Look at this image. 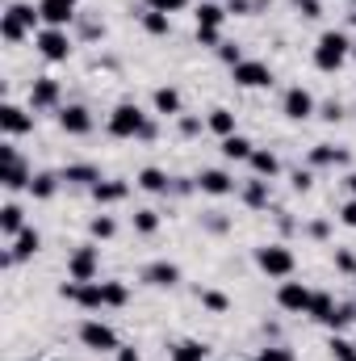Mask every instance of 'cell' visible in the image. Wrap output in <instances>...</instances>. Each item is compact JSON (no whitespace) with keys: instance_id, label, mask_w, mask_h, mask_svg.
Here are the masks:
<instances>
[{"instance_id":"obj_1","label":"cell","mask_w":356,"mask_h":361,"mask_svg":"<svg viewBox=\"0 0 356 361\" xmlns=\"http://www.w3.org/2000/svg\"><path fill=\"white\" fill-rule=\"evenodd\" d=\"M109 135H113V139H155V126L147 122V114H143L134 101H122V105L109 114Z\"/></svg>"},{"instance_id":"obj_2","label":"cell","mask_w":356,"mask_h":361,"mask_svg":"<svg viewBox=\"0 0 356 361\" xmlns=\"http://www.w3.org/2000/svg\"><path fill=\"white\" fill-rule=\"evenodd\" d=\"M42 21V13L34 8V4H25V0H13L8 8H4V17H0V38L8 42V47H17L25 34H34V25Z\"/></svg>"},{"instance_id":"obj_3","label":"cell","mask_w":356,"mask_h":361,"mask_svg":"<svg viewBox=\"0 0 356 361\" xmlns=\"http://www.w3.org/2000/svg\"><path fill=\"white\" fill-rule=\"evenodd\" d=\"M348 51H352L348 34H340V30H323L319 42H314V68H319V72H340L344 59H348Z\"/></svg>"},{"instance_id":"obj_4","label":"cell","mask_w":356,"mask_h":361,"mask_svg":"<svg viewBox=\"0 0 356 361\" xmlns=\"http://www.w3.org/2000/svg\"><path fill=\"white\" fill-rule=\"evenodd\" d=\"M256 265L268 273V277H293V269H298V261H293V252L285 248V244H260L256 248Z\"/></svg>"},{"instance_id":"obj_5","label":"cell","mask_w":356,"mask_h":361,"mask_svg":"<svg viewBox=\"0 0 356 361\" xmlns=\"http://www.w3.org/2000/svg\"><path fill=\"white\" fill-rule=\"evenodd\" d=\"M80 345L92 349V353H117L122 345H117V332L105 324V319H84L80 324Z\"/></svg>"},{"instance_id":"obj_6","label":"cell","mask_w":356,"mask_h":361,"mask_svg":"<svg viewBox=\"0 0 356 361\" xmlns=\"http://www.w3.org/2000/svg\"><path fill=\"white\" fill-rule=\"evenodd\" d=\"M310 298H314V290L306 286V281H281V290H276V307L281 311H289V315H310Z\"/></svg>"},{"instance_id":"obj_7","label":"cell","mask_w":356,"mask_h":361,"mask_svg":"<svg viewBox=\"0 0 356 361\" xmlns=\"http://www.w3.org/2000/svg\"><path fill=\"white\" fill-rule=\"evenodd\" d=\"M34 47H38V55H42V59H51V63H63V59L72 55V38H68V30H55V25L38 30Z\"/></svg>"},{"instance_id":"obj_8","label":"cell","mask_w":356,"mask_h":361,"mask_svg":"<svg viewBox=\"0 0 356 361\" xmlns=\"http://www.w3.org/2000/svg\"><path fill=\"white\" fill-rule=\"evenodd\" d=\"M96 273H101V248L80 244V248L68 257V277H72V281H96Z\"/></svg>"},{"instance_id":"obj_9","label":"cell","mask_w":356,"mask_h":361,"mask_svg":"<svg viewBox=\"0 0 356 361\" xmlns=\"http://www.w3.org/2000/svg\"><path fill=\"white\" fill-rule=\"evenodd\" d=\"M231 80H235L239 89H268V85H272V68L260 63V59H243V63L231 68Z\"/></svg>"},{"instance_id":"obj_10","label":"cell","mask_w":356,"mask_h":361,"mask_svg":"<svg viewBox=\"0 0 356 361\" xmlns=\"http://www.w3.org/2000/svg\"><path fill=\"white\" fill-rule=\"evenodd\" d=\"M42 248V235L34 231V227H21L13 240H8V252H4V265H21V261H30L34 252Z\"/></svg>"},{"instance_id":"obj_11","label":"cell","mask_w":356,"mask_h":361,"mask_svg":"<svg viewBox=\"0 0 356 361\" xmlns=\"http://www.w3.org/2000/svg\"><path fill=\"white\" fill-rule=\"evenodd\" d=\"M281 114H285L289 122H306V118L314 114V97H310V89H302V85L285 89V97H281Z\"/></svg>"},{"instance_id":"obj_12","label":"cell","mask_w":356,"mask_h":361,"mask_svg":"<svg viewBox=\"0 0 356 361\" xmlns=\"http://www.w3.org/2000/svg\"><path fill=\"white\" fill-rule=\"evenodd\" d=\"M76 4H80V0H38V13H42L46 25L68 30V25L76 21Z\"/></svg>"},{"instance_id":"obj_13","label":"cell","mask_w":356,"mask_h":361,"mask_svg":"<svg viewBox=\"0 0 356 361\" xmlns=\"http://www.w3.org/2000/svg\"><path fill=\"white\" fill-rule=\"evenodd\" d=\"M0 130H4V139L30 135V130H34V114L21 109V105H4V109H0Z\"/></svg>"},{"instance_id":"obj_14","label":"cell","mask_w":356,"mask_h":361,"mask_svg":"<svg viewBox=\"0 0 356 361\" xmlns=\"http://www.w3.org/2000/svg\"><path fill=\"white\" fill-rule=\"evenodd\" d=\"M55 105H59V80L55 76H38L30 85V109L42 114V109H55Z\"/></svg>"},{"instance_id":"obj_15","label":"cell","mask_w":356,"mask_h":361,"mask_svg":"<svg viewBox=\"0 0 356 361\" xmlns=\"http://www.w3.org/2000/svg\"><path fill=\"white\" fill-rule=\"evenodd\" d=\"M193 185H197L201 193H210V197H227V193H235V177L222 173V169H201Z\"/></svg>"},{"instance_id":"obj_16","label":"cell","mask_w":356,"mask_h":361,"mask_svg":"<svg viewBox=\"0 0 356 361\" xmlns=\"http://www.w3.org/2000/svg\"><path fill=\"white\" fill-rule=\"evenodd\" d=\"M143 281L155 286V290H172L180 281V265H172V261H151V265H143Z\"/></svg>"},{"instance_id":"obj_17","label":"cell","mask_w":356,"mask_h":361,"mask_svg":"<svg viewBox=\"0 0 356 361\" xmlns=\"http://www.w3.org/2000/svg\"><path fill=\"white\" fill-rule=\"evenodd\" d=\"M59 126H63V135H89L92 114L84 105H63V109H59Z\"/></svg>"},{"instance_id":"obj_18","label":"cell","mask_w":356,"mask_h":361,"mask_svg":"<svg viewBox=\"0 0 356 361\" xmlns=\"http://www.w3.org/2000/svg\"><path fill=\"white\" fill-rule=\"evenodd\" d=\"M222 21H227V8H222L218 0H201V4H197V30L222 34Z\"/></svg>"},{"instance_id":"obj_19","label":"cell","mask_w":356,"mask_h":361,"mask_svg":"<svg viewBox=\"0 0 356 361\" xmlns=\"http://www.w3.org/2000/svg\"><path fill=\"white\" fill-rule=\"evenodd\" d=\"M340 164H348V147H336V143L310 147V169H340Z\"/></svg>"},{"instance_id":"obj_20","label":"cell","mask_w":356,"mask_h":361,"mask_svg":"<svg viewBox=\"0 0 356 361\" xmlns=\"http://www.w3.org/2000/svg\"><path fill=\"white\" fill-rule=\"evenodd\" d=\"M30 180H34V173H30V164H25V160H17V164H4V169H0V185H4L8 193L30 189Z\"/></svg>"},{"instance_id":"obj_21","label":"cell","mask_w":356,"mask_h":361,"mask_svg":"<svg viewBox=\"0 0 356 361\" xmlns=\"http://www.w3.org/2000/svg\"><path fill=\"white\" fill-rule=\"evenodd\" d=\"M21 227H25V210H21L17 202H4V206H0V235L13 240Z\"/></svg>"},{"instance_id":"obj_22","label":"cell","mask_w":356,"mask_h":361,"mask_svg":"<svg viewBox=\"0 0 356 361\" xmlns=\"http://www.w3.org/2000/svg\"><path fill=\"white\" fill-rule=\"evenodd\" d=\"M248 164H252V173H256V177H265V180H272L276 173H281V160H276V152H268V147H256Z\"/></svg>"},{"instance_id":"obj_23","label":"cell","mask_w":356,"mask_h":361,"mask_svg":"<svg viewBox=\"0 0 356 361\" xmlns=\"http://www.w3.org/2000/svg\"><path fill=\"white\" fill-rule=\"evenodd\" d=\"M89 193L101 202V206H109V202H122V197L130 193V185H126V180H96Z\"/></svg>"},{"instance_id":"obj_24","label":"cell","mask_w":356,"mask_h":361,"mask_svg":"<svg viewBox=\"0 0 356 361\" xmlns=\"http://www.w3.org/2000/svg\"><path fill=\"white\" fill-rule=\"evenodd\" d=\"M239 197L252 206V210H265L268 206V180L265 177H252V180H243V189H239Z\"/></svg>"},{"instance_id":"obj_25","label":"cell","mask_w":356,"mask_h":361,"mask_svg":"<svg viewBox=\"0 0 356 361\" xmlns=\"http://www.w3.org/2000/svg\"><path fill=\"white\" fill-rule=\"evenodd\" d=\"M155 114H164V118H180V92L172 85H164V89H155Z\"/></svg>"},{"instance_id":"obj_26","label":"cell","mask_w":356,"mask_h":361,"mask_svg":"<svg viewBox=\"0 0 356 361\" xmlns=\"http://www.w3.org/2000/svg\"><path fill=\"white\" fill-rule=\"evenodd\" d=\"M205 126H210L214 135H222V139H231V135H239V130H235V114H231V109H222V105H218V109H210V118H205Z\"/></svg>"},{"instance_id":"obj_27","label":"cell","mask_w":356,"mask_h":361,"mask_svg":"<svg viewBox=\"0 0 356 361\" xmlns=\"http://www.w3.org/2000/svg\"><path fill=\"white\" fill-rule=\"evenodd\" d=\"M139 189H147V193H168V189H172V177H168L164 169H143V173H139Z\"/></svg>"},{"instance_id":"obj_28","label":"cell","mask_w":356,"mask_h":361,"mask_svg":"<svg viewBox=\"0 0 356 361\" xmlns=\"http://www.w3.org/2000/svg\"><path fill=\"white\" fill-rule=\"evenodd\" d=\"M168 357H172V361H205L210 353H205V345H201V341H177V345L168 349Z\"/></svg>"},{"instance_id":"obj_29","label":"cell","mask_w":356,"mask_h":361,"mask_svg":"<svg viewBox=\"0 0 356 361\" xmlns=\"http://www.w3.org/2000/svg\"><path fill=\"white\" fill-rule=\"evenodd\" d=\"M59 173H34V180H30V193L38 197V202H46V197H55V189H59Z\"/></svg>"},{"instance_id":"obj_30","label":"cell","mask_w":356,"mask_h":361,"mask_svg":"<svg viewBox=\"0 0 356 361\" xmlns=\"http://www.w3.org/2000/svg\"><path fill=\"white\" fill-rule=\"evenodd\" d=\"M59 177L68 180V185H89V189H92V185L101 180V173H96L92 164H68V169H63Z\"/></svg>"},{"instance_id":"obj_31","label":"cell","mask_w":356,"mask_h":361,"mask_svg":"<svg viewBox=\"0 0 356 361\" xmlns=\"http://www.w3.org/2000/svg\"><path fill=\"white\" fill-rule=\"evenodd\" d=\"M143 30H147L151 38H164V34H172V17H168V13L147 8V13H143Z\"/></svg>"},{"instance_id":"obj_32","label":"cell","mask_w":356,"mask_h":361,"mask_svg":"<svg viewBox=\"0 0 356 361\" xmlns=\"http://www.w3.org/2000/svg\"><path fill=\"white\" fill-rule=\"evenodd\" d=\"M336 307H340V302H336V298H331L327 290H314V298H310V319H319V324H327Z\"/></svg>"},{"instance_id":"obj_33","label":"cell","mask_w":356,"mask_h":361,"mask_svg":"<svg viewBox=\"0 0 356 361\" xmlns=\"http://www.w3.org/2000/svg\"><path fill=\"white\" fill-rule=\"evenodd\" d=\"M252 152H256V147H252L243 135H231V139H222V156H227V160H252Z\"/></svg>"},{"instance_id":"obj_34","label":"cell","mask_w":356,"mask_h":361,"mask_svg":"<svg viewBox=\"0 0 356 361\" xmlns=\"http://www.w3.org/2000/svg\"><path fill=\"white\" fill-rule=\"evenodd\" d=\"M197 298H201V307L214 311V315H227V311H231V298H227L222 290H197Z\"/></svg>"},{"instance_id":"obj_35","label":"cell","mask_w":356,"mask_h":361,"mask_svg":"<svg viewBox=\"0 0 356 361\" xmlns=\"http://www.w3.org/2000/svg\"><path fill=\"white\" fill-rule=\"evenodd\" d=\"M130 223H134L139 235H155V231H160V214H155V210H134Z\"/></svg>"},{"instance_id":"obj_36","label":"cell","mask_w":356,"mask_h":361,"mask_svg":"<svg viewBox=\"0 0 356 361\" xmlns=\"http://www.w3.org/2000/svg\"><path fill=\"white\" fill-rule=\"evenodd\" d=\"M130 302V286L126 281H105V307H126Z\"/></svg>"},{"instance_id":"obj_37","label":"cell","mask_w":356,"mask_h":361,"mask_svg":"<svg viewBox=\"0 0 356 361\" xmlns=\"http://www.w3.org/2000/svg\"><path fill=\"white\" fill-rule=\"evenodd\" d=\"M89 231H92V240H113V235H117V223H113L109 214H96L89 223Z\"/></svg>"},{"instance_id":"obj_38","label":"cell","mask_w":356,"mask_h":361,"mask_svg":"<svg viewBox=\"0 0 356 361\" xmlns=\"http://www.w3.org/2000/svg\"><path fill=\"white\" fill-rule=\"evenodd\" d=\"M327 349H331V357H336V361H356V345H352V341H344L340 332L327 341Z\"/></svg>"},{"instance_id":"obj_39","label":"cell","mask_w":356,"mask_h":361,"mask_svg":"<svg viewBox=\"0 0 356 361\" xmlns=\"http://www.w3.org/2000/svg\"><path fill=\"white\" fill-rule=\"evenodd\" d=\"M348 324H352V307H336V311H331V319H327V328H331V332H344Z\"/></svg>"},{"instance_id":"obj_40","label":"cell","mask_w":356,"mask_h":361,"mask_svg":"<svg viewBox=\"0 0 356 361\" xmlns=\"http://www.w3.org/2000/svg\"><path fill=\"white\" fill-rule=\"evenodd\" d=\"M252 361H293V353H289V349H281V345H265Z\"/></svg>"},{"instance_id":"obj_41","label":"cell","mask_w":356,"mask_h":361,"mask_svg":"<svg viewBox=\"0 0 356 361\" xmlns=\"http://www.w3.org/2000/svg\"><path fill=\"white\" fill-rule=\"evenodd\" d=\"M143 4H147V8H155V13H168V17L180 13V8H189V0H143Z\"/></svg>"},{"instance_id":"obj_42","label":"cell","mask_w":356,"mask_h":361,"mask_svg":"<svg viewBox=\"0 0 356 361\" xmlns=\"http://www.w3.org/2000/svg\"><path fill=\"white\" fill-rule=\"evenodd\" d=\"M218 59H222V63H231V68H235V63H243L239 42H222V47H218Z\"/></svg>"},{"instance_id":"obj_43","label":"cell","mask_w":356,"mask_h":361,"mask_svg":"<svg viewBox=\"0 0 356 361\" xmlns=\"http://www.w3.org/2000/svg\"><path fill=\"white\" fill-rule=\"evenodd\" d=\"M310 185H314V173H310V169H293V189H298V193H306Z\"/></svg>"},{"instance_id":"obj_44","label":"cell","mask_w":356,"mask_h":361,"mask_svg":"<svg viewBox=\"0 0 356 361\" xmlns=\"http://www.w3.org/2000/svg\"><path fill=\"white\" fill-rule=\"evenodd\" d=\"M260 8V0H231L227 4V13H239V17H248V13H256Z\"/></svg>"},{"instance_id":"obj_45","label":"cell","mask_w":356,"mask_h":361,"mask_svg":"<svg viewBox=\"0 0 356 361\" xmlns=\"http://www.w3.org/2000/svg\"><path fill=\"white\" fill-rule=\"evenodd\" d=\"M336 269H340V273H356V257L348 252V248H340V252H336Z\"/></svg>"},{"instance_id":"obj_46","label":"cell","mask_w":356,"mask_h":361,"mask_svg":"<svg viewBox=\"0 0 356 361\" xmlns=\"http://www.w3.org/2000/svg\"><path fill=\"white\" fill-rule=\"evenodd\" d=\"M293 4H298L302 17H323V4H319V0H293Z\"/></svg>"},{"instance_id":"obj_47","label":"cell","mask_w":356,"mask_h":361,"mask_svg":"<svg viewBox=\"0 0 356 361\" xmlns=\"http://www.w3.org/2000/svg\"><path fill=\"white\" fill-rule=\"evenodd\" d=\"M323 118H327V122H340V118H344V105H340V101H327V105H323Z\"/></svg>"},{"instance_id":"obj_48","label":"cell","mask_w":356,"mask_h":361,"mask_svg":"<svg viewBox=\"0 0 356 361\" xmlns=\"http://www.w3.org/2000/svg\"><path fill=\"white\" fill-rule=\"evenodd\" d=\"M340 223H344V227H356V197L344 206V210H340Z\"/></svg>"},{"instance_id":"obj_49","label":"cell","mask_w":356,"mask_h":361,"mask_svg":"<svg viewBox=\"0 0 356 361\" xmlns=\"http://www.w3.org/2000/svg\"><path fill=\"white\" fill-rule=\"evenodd\" d=\"M205 227L210 231H227V219H218V210H214V214H205Z\"/></svg>"},{"instance_id":"obj_50","label":"cell","mask_w":356,"mask_h":361,"mask_svg":"<svg viewBox=\"0 0 356 361\" xmlns=\"http://www.w3.org/2000/svg\"><path fill=\"white\" fill-rule=\"evenodd\" d=\"M180 130H184V135H197V130H201V122H197V118H180Z\"/></svg>"},{"instance_id":"obj_51","label":"cell","mask_w":356,"mask_h":361,"mask_svg":"<svg viewBox=\"0 0 356 361\" xmlns=\"http://www.w3.org/2000/svg\"><path fill=\"white\" fill-rule=\"evenodd\" d=\"M117 361H143V357H139V349H130V345H122V349H117Z\"/></svg>"},{"instance_id":"obj_52","label":"cell","mask_w":356,"mask_h":361,"mask_svg":"<svg viewBox=\"0 0 356 361\" xmlns=\"http://www.w3.org/2000/svg\"><path fill=\"white\" fill-rule=\"evenodd\" d=\"M310 235H314V240H323V235H327V223H323V219H319V223H310Z\"/></svg>"},{"instance_id":"obj_53","label":"cell","mask_w":356,"mask_h":361,"mask_svg":"<svg viewBox=\"0 0 356 361\" xmlns=\"http://www.w3.org/2000/svg\"><path fill=\"white\" fill-rule=\"evenodd\" d=\"M348 189H352V197H356V173H348Z\"/></svg>"},{"instance_id":"obj_54","label":"cell","mask_w":356,"mask_h":361,"mask_svg":"<svg viewBox=\"0 0 356 361\" xmlns=\"http://www.w3.org/2000/svg\"><path fill=\"white\" fill-rule=\"evenodd\" d=\"M352 324H356V307H352Z\"/></svg>"},{"instance_id":"obj_55","label":"cell","mask_w":356,"mask_h":361,"mask_svg":"<svg viewBox=\"0 0 356 361\" xmlns=\"http://www.w3.org/2000/svg\"><path fill=\"white\" fill-rule=\"evenodd\" d=\"M352 25H356V13H352Z\"/></svg>"},{"instance_id":"obj_56","label":"cell","mask_w":356,"mask_h":361,"mask_svg":"<svg viewBox=\"0 0 356 361\" xmlns=\"http://www.w3.org/2000/svg\"><path fill=\"white\" fill-rule=\"evenodd\" d=\"M352 281H356V273H352Z\"/></svg>"},{"instance_id":"obj_57","label":"cell","mask_w":356,"mask_h":361,"mask_svg":"<svg viewBox=\"0 0 356 361\" xmlns=\"http://www.w3.org/2000/svg\"><path fill=\"white\" fill-rule=\"evenodd\" d=\"M352 4H356V0H352Z\"/></svg>"}]
</instances>
